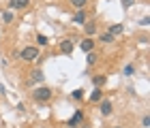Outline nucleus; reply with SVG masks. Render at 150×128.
I'll list each match as a JSON object with an SVG mask.
<instances>
[{
  "label": "nucleus",
  "mask_w": 150,
  "mask_h": 128,
  "mask_svg": "<svg viewBox=\"0 0 150 128\" xmlns=\"http://www.w3.org/2000/svg\"><path fill=\"white\" fill-rule=\"evenodd\" d=\"M101 98H103V94H101V90H99V87H94V92L90 94V98H88V100H90V103H99Z\"/></svg>",
  "instance_id": "nucleus-10"
},
{
  "label": "nucleus",
  "mask_w": 150,
  "mask_h": 128,
  "mask_svg": "<svg viewBox=\"0 0 150 128\" xmlns=\"http://www.w3.org/2000/svg\"><path fill=\"white\" fill-rule=\"evenodd\" d=\"M86 19H88V15H86V11H84V9H79V11L73 15V22H75V24H79V26H81V24H86Z\"/></svg>",
  "instance_id": "nucleus-3"
},
{
  "label": "nucleus",
  "mask_w": 150,
  "mask_h": 128,
  "mask_svg": "<svg viewBox=\"0 0 150 128\" xmlns=\"http://www.w3.org/2000/svg\"><path fill=\"white\" fill-rule=\"evenodd\" d=\"M94 32H97V28H94V24H86V34H94Z\"/></svg>",
  "instance_id": "nucleus-18"
},
{
  "label": "nucleus",
  "mask_w": 150,
  "mask_h": 128,
  "mask_svg": "<svg viewBox=\"0 0 150 128\" xmlns=\"http://www.w3.org/2000/svg\"><path fill=\"white\" fill-rule=\"evenodd\" d=\"M94 62H97V56H94V53L90 51V53H88V66H92Z\"/></svg>",
  "instance_id": "nucleus-19"
},
{
  "label": "nucleus",
  "mask_w": 150,
  "mask_h": 128,
  "mask_svg": "<svg viewBox=\"0 0 150 128\" xmlns=\"http://www.w3.org/2000/svg\"><path fill=\"white\" fill-rule=\"evenodd\" d=\"M101 41H103V43H112V41H114V36L110 34V32H105V34H101Z\"/></svg>",
  "instance_id": "nucleus-17"
},
{
  "label": "nucleus",
  "mask_w": 150,
  "mask_h": 128,
  "mask_svg": "<svg viewBox=\"0 0 150 128\" xmlns=\"http://www.w3.org/2000/svg\"><path fill=\"white\" fill-rule=\"evenodd\" d=\"M22 58L26 60V62H35V60L39 58V47H24L22 49Z\"/></svg>",
  "instance_id": "nucleus-2"
},
{
  "label": "nucleus",
  "mask_w": 150,
  "mask_h": 128,
  "mask_svg": "<svg viewBox=\"0 0 150 128\" xmlns=\"http://www.w3.org/2000/svg\"><path fill=\"white\" fill-rule=\"evenodd\" d=\"M92 47H94V43L90 41V38H86V41H81V43H79V49H81V51H88V53H90V51H92Z\"/></svg>",
  "instance_id": "nucleus-5"
},
{
  "label": "nucleus",
  "mask_w": 150,
  "mask_h": 128,
  "mask_svg": "<svg viewBox=\"0 0 150 128\" xmlns=\"http://www.w3.org/2000/svg\"><path fill=\"white\" fill-rule=\"evenodd\" d=\"M142 124L148 128V126H150V118H148V115H144V118H142Z\"/></svg>",
  "instance_id": "nucleus-23"
},
{
  "label": "nucleus",
  "mask_w": 150,
  "mask_h": 128,
  "mask_svg": "<svg viewBox=\"0 0 150 128\" xmlns=\"http://www.w3.org/2000/svg\"><path fill=\"white\" fill-rule=\"evenodd\" d=\"M101 113H103V115H110L112 113V103L110 100H101Z\"/></svg>",
  "instance_id": "nucleus-7"
},
{
  "label": "nucleus",
  "mask_w": 150,
  "mask_h": 128,
  "mask_svg": "<svg viewBox=\"0 0 150 128\" xmlns=\"http://www.w3.org/2000/svg\"><path fill=\"white\" fill-rule=\"evenodd\" d=\"M32 98L39 100V103H45V100L52 98V90H50V87H45V85H41V87H37V90L32 92Z\"/></svg>",
  "instance_id": "nucleus-1"
},
{
  "label": "nucleus",
  "mask_w": 150,
  "mask_h": 128,
  "mask_svg": "<svg viewBox=\"0 0 150 128\" xmlns=\"http://www.w3.org/2000/svg\"><path fill=\"white\" fill-rule=\"evenodd\" d=\"M133 4H135V0H122V6H125V9H131Z\"/></svg>",
  "instance_id": "nucleus-21"
},
{
  "label": "nucleus",
  "mask_w": 150,
  "mask_h": 128,
  "mask_svg": "<svg viewBox=\"0 0 150 128\" xmlns=\"http://www.w3.org/2000/svg\"><path fill=\"white\" fill-rule=\"evenodd\" d=\"M114 128H120V126H114Z\"/></svg>",
  "instance_id": "nucleus-24"
},
{
  "label": "nucleus",
  "mask_w": 150,
  "mask_h": 128,
  "mask_svg": "<svg viewBox=\"0 0 150 128\" xmlns=\"http://www.w3.org/2000/svg\"><path fill=\"white\" fill-rule=\"evenodd\" d=\"M122 73H125L127 77H131L133 73H135V66H133V64H127V66H125V71H122Z\"/></svg>",
  "instance_id": "nucleus-15"
},
{
  "label": "nucleus",
  "mask_w": 150,
  "mask_h": 128,
  "mask_svg": "<svg viewBox=\"0 0 150 128\" xmlns=\"http://www.w3.org/2000/svg\"><path fill=\"white\" fill-rule=\"evenodd\" d=\"M81 120H84V113H81V111H75V113H73V118L69 120V126H77Z\"/></svg>",
  "instance_id": "nucleus-4"
},
{
  "label": "nucleus",
  "mask_w": 150,
  "mask_h": 128,
  "mask_svg": "<svg viewBox=\"0 0 150 128\" xmlns=\"http://www.w3.org/2000/svg\"><path fill=\"white\" fill-rule=\"evenodd\" d=\"M105 81H107V79H105L103 75H97V77H92V85H94V87H99V85H103Z\"/></svg>",
  "instance_id": "nucleus-12"
},
{
  "label": "nucleus",
  "mask_w": 150,
  "mask_h": 128,
  "mask_svg": "<svg viewBox=\"0 0 150 128\" xmlns=\"http://www.w3.org/2000/svg\"><path fill=\"white\" fill-rule=\"evenodd\" d=\"M81 96H84V90H73L71 92V98L73 100H81Z\"/></svg>",
  "instance_id": "nucleus-14"
},
{
  "label": "nucleus",
  "mask_w": 150,
  "mask_h": 128,
  "mask_svg": "<svg viewBox=\"0 0 150 128\" xmlns=\"http://www.w3.org/2000/svg\"><path fill=\"white\" fill-rule=\"evenodd\" d=\"M69 2H71L73 6H77V9H84V4L88 2V0H69Z\"/></svg>",
  "instance_id": "nucleus-16"
},
{
  "label": "nucleus",
  "mask_w": 150,
  "mask_h": 128,
  "mask_svg": "<svg viewBox=\"0 0 150 128\" xmlns=\"http://www.w3.org/2000/svg\"><path fill=\"white\" fill-rule=\"evenodd\" d=\"M122 30H125V26H122V24H114V26H110V34H112V36H118Z\"/></svg>",
  "instance_id": "nucleus-9"
},
{
  "label": "nucleus",
  "mask_w": 150,
  "mask_h": 128,
  "mask_svg": "<svg viewBox=\"0 0 150 128\" xmlns=\"http://www.w3.org/2000/svg\"><path fill=\"white\" fill-rule=\"evenodd\" d=\"M2 19H4V24H11L13 22V11H4L2 13Z\"/></svg>",
  "instance_id": "nucleus-13"
},
{
  "label": "nucleus",
  "mask_w": 150,
  "mask_h": 128,
  "mask_svg": "<svg viewBox=\"0 0 150 128\" xmlns=\"http://www.w3.org/2000/svg\"><path fill=\"white\" fill-rule=\"evenodd\" d=\"M11 9H26L28 6V0H11Z\"/></svg>",
  "instance_id": "nucleus-6"
},
{
  "label": "nucleus",
  "mask_w": 150,
  "mask_h": 128,
  "mask_svg": "<svg viewBox=\"0 0 150 128\" xmlns=\"http://www.w3.org/2000/svg\"><path fill=\"white\" fill-rule=\"evenodd\" d=\"M139 24H142V26H148V24H150V17H148V15H146V17H142V19H139Z\"/></svg>",
  "instance_id": "nucleus-22"
},
{
  "label": "nucleus",
  "mask_w": 150,
  "mask_h": 128,
  "mask_svg": "<svg viewBox=\"0 0 150 128\" xmlns=\"http://www.w3.org/2000/svg\"><path fill=\"white\" fill-rule=\"evenodd\" d=\"M37 43H39V45H47V36L39 34V36H37Z\"/></svg>",
  "instance_id": "nucleus-20"
},
{
  "label": "nucleus",
  "mask_w": 150,
  "mask_h": 128,
  "mask_svg": "<svg viewBox=\"0 0 150 128\" xmlns=\"http://www.w3.org/2000/svg\"><path fill=\"white\" fill-rule=\"evenodd\" d=\"M37 81H43V73H41V71H32V75H30V85L32 83H37Z\"/></svg>",
  "instance_id": "nucleus-8"
},
{
  "label": "nucleus",
  "mask_w": 150,
  "mask_h": 128,
  "mask_svg": "<svg viewBox=\"0 0 150 128\" xmlns=\"http://www.w3.org/2000/svg\"><path fill=\"white\" fill-rule=\"evenodd\" d=\"M60 49H62L64 53H71V51H73V43L69 41V38H67V41H62V43H60Z\"/></svg>",
  "instance_id": "nucleus-11"
}]
</instances>
